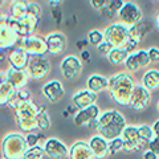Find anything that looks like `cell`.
<instances>
[{"instance_id": "836d02e7", "label": "cell", "mask_w": 159, "mask_h": 159, "mask_svg": "<svg viewBox=\"0 0 159 159\" xmlns=\"http://www.w3.org/2000/svg\"><path fill=\"white\" fill-rule=\"evenodd\" d=\"M152 130H154V133H155V135H157V137H159V119H158V121H157L155 123H154Z\"/></svg>"}, {"instance_id": "e0dca14e", "label": "cell", "mask_w": 159, "mask_h": 159, "mask_svg": "<svg viewBox=\"0 0 159 159\" xmlns=\"http://www.w3.org/2000/svg\"><path fill=\"white\" fill-rule=\"evenodd\" d=\"M28 70H19V69L12 68L8 72V82L11 84L13 88H20L28 81Z\"/></svg>"}, {"instance_id": "ffe728a7", "label": "cell", "mask_w": 159, "mask_h": 159, "mask_svg": "<svg viewBox=\"0 0 159 159\" xmlns=\"http://www.w3.org/2000/svg\"><path fill=\"white\" fill-rule=\"evenodd\" d=\"M107 86V80L102 76H98V74H93L88 78V88L92 93H98L102 92L103 89Z\"/></svg>"}, {"instance_id": "d4e9b609", "label": "cell", "mask_w": 159, "mask_h": 159, "mask_svg": "<svg viewBox=\"0 0 159 159\" xmlns=\"http://www.w3.org/2000/svg\"><path fill=\"white\" fill-rule=\"evenodd\" d=\"M88 39H89V43L93 44V45H101V44L103 43V34L101 32H98V31H92L90 33L88 34Z\"/></svg>"}, {"instance_id": "ba28073f", "label": "cell", "mask_w": 159, "mask_h": 159, "mask_svg": "<svg viewBox=\"0 0 159 159\" xmlns=\"http://www.w3.org/2000/svg\"><path fill=\"white\" fill-rule=\"evenodd\" d=\"M98 107L96 105H92L86 109H84V110H80L76 117H74V123H76L77 126H82V125H89L90 122L96 121V118L98 117Z\"/></svg>"}, {"instance_id": "d6986e66", "label": "cell", "mask_w": 159, "mask_h": 159, "mask_svg": "<svg viewBox=\"0 0 159 159\" xmlns=\"http://www.w3.org/2000/svg\"><path fill=\"white\" fill-rule=\"evenodd\" d=\"M93 151L90 146H88L85 142H77V145L72 148V159H92Z\"/></svg>"}, {"instance_id": "484cf974", "label": "cell", "mask_w": 159, "mask_h": 159, "mask_svg": "<svg viewBox=\"0 0 159 159\" xmlns=\"http://www.w3.org/2000/svg\"><path fill=\"white\" fill-rule=\"evenodd\" d=\"M43 148L41 147H32L24 154L23 159H41L43 158Z\"/></svg>"}, {"instance_id": "e575fe53", "label": "cell", "mask_w": 159, "mask_h": 159, "mask_svg": "<svg viewBox=\"0 0 159 159\" xmlns=\"http://www.w3.org/2000/svg\"><path fill=\"white\" fill-rule=\"evenodd\" d=\"M81 57L85 60V61H89V58H90V54H89V52H82V54H81Z\"/></svg>"}, {"instance_id": "3957f363", "label": "cell", "mask_w": 159, "mask_h": 159, "mask_svg": "<svg viewBox=\"0 0 159 159\" xmlns=\"http://www.w3.org/2000/svg\"><path fill=\"white\" fill-rule=\"evenodd\" d=\"M105 36L106 43L110 44L113 49H122V45L125 48L129 40H130L129 31L123 25H113L107 28Z\"/></svg>"}, {"instance_id": "7a4b0ae2", "label": "cell", "mask_w": 159, "mask_h": 159, "mask_svg": "<svg viewBox=\"0 0 159 159\" xmlns=\"http://www.w3.org/2000/svg\"><path fill=\"white\" fill-rule=\"evenodd\" d=\"M109 88H110V94L117 99V102L123 105L130 103L133 93L135 90L131 78L127 77L126 74H117L116 77L110 78Z\"/></svg>"}, {"instance_id": "277c9868", "label": "cell", "mask_w": 159, "mask_h": 159, "mask_svg": "<svg viewBox=\"0 0 159 159\" xmlns=\"http://www.w3.org/2000/svg\"><path fill=\"white\" fill-rule=\"evenodd\" d=\"M81 69L82 65L76 56H68L61 62V72L64 77L69 81H74L76 78H78L81 74Z\"/></svg>"}, {"instance_id": "ac0fdd59", "label": "cell", "mask_w": 159, "mask_h": 159, "mask_svg": "<svg viewBox=\"0 0 159 159\" xmlns=\"http://www.w3.org/2000/svg\"><path fill=\"white\" fill-rule=\"evenodd\" d=\"M151 29V24L148 21H143V23H139L137 25H134L133 28H130L129 31V34H130V39L133 41H135L137 44L141 41V40L146 36V33Z\"/></svg>"}, {"instance_id": "9a60e30c", "label": "cell", "mask_w": 159, "mask_h": 159, "mask_svg": "<svg viewBox=\"0 0 159 159\" xmlns=\"http://www.w3.org/2000/svg\"><path fill=\"white\" fill-rule=\"evenodd\" d=\"M9 61L13 65L15 69H19V70H24V68L28 65V53L24 51V49L19 48L16 51H13L9 56Z\"/></svg>"}, {"instance_id": "4dcf8cb0", "label": "cell", "mask_w": 159, "mask_h": 159, "mask_svg": "<svg viewBox=\"0 0 159 159\" xmlns=\"http://www.w3.org/2000/svg\"><path fill=\"white\" fill-rule=\"evenodd\" d=\"M148 57H150L151 62H159V49L151 48L150 51H148Z\"/></svg>"}, {"instance_id": "9c48e42d", "label": "cell", "mask_w": 159, "mask_h": 159, "mask_svg": "<svg viewBox=\"0 0 159 159\" xmlns=\"http://www.w3.org/2000/svg\"><path fill=\"white\" fill-rule=\"evenodd\" d=\"M45 151L53 159H64L68 155L66 147L57 139H49L45 143Z\"/></svg>"}, {"instance_id": "44dd1931", "label": "cell", "mask_w": 159, "mask_h": 159, "mask_svg": "<svg viewBox=\"0 0 159 159\" xmlns=\"http://www.w3.org/2000/svg\"><path fill=\"white\" fill-rule=\"evenodd\" d=\"M143 85L146 89L157 90L159 88V72L158 70H148L143 77Z\"/></svg>"}, {"instance_id": "1f68e13d", "label": "cell", "mask_w": 159, "mask_h": 159, "mask_svg": "<svg viewBox=\"0 0 159 159\" xmlns=\"http://www.w3.org/2000/svg\"><path fill=\"white\" fill-rule=\"evenodd\" d=\"M148 147H150V150H151L154 154L159 155V137H155V138H154L152 141L150 142Z\"/></svg>"}, {"instance_id": "2e32d148", "label": "cell", "mask_w": 159, "mask_h": 159, "mask_svg": "<svg viewBox=\"0 0 159 159\" xmlns=\"http://www.w3.org/2000/svg\"><path fill=\"white\" fill-rule=\"evenodd\" d=\"M90 148L97 158H105L109 154V145L101 137H93L90 141Z\"/></svg>"}, {"instance_id": "52a82bcc", "label": "cell", "mask_w": 159, "mask_h": 159, "mask_svg": "<svg viewBox=\"0 0 159 159\" xmlns=\"http://www.w3.org/2000/svg\"><path fill=\"white\" fill-rule=\"evenodd\" d=\"M148 99H150V96H148L147 89L143 88V85H138L133 93L130 105H131V107L135 109L137 111H141L142 109H145L148 105Z\"/></svg>"}, {"instance_id": "d6a6232c", "label": "cell", "mask_w": 159, "mask_h": 159, "mask_svg": "<svg viewBox=\"0 0 159 159\" xmlns=\"http://www.w3.org/2000/svg\"><path fill=\"white\" fill-rule=\"evenodd\" d=\"M143 158L145 159H158V155L154 154L151 150H148V151H146L145 154H143Z\"/></svg>"}, {"instance_id": "7402d4cb", "label": "cell", "mask_w": 159, "mask_h": 159, "mask_svg": "<svg viewBox=\"0 0 159 159\" xmlns=\"http://www.w3.org/2000/svg\"><path fill=\"white\" fill-rule=\"evenodd\" d=\"M129 57V52L126 51V49H113V51L107 54V58L109 61H110L111 64H121L125 61Z\"/></svg>"}, {"instance_id": "5bb4252c", "label": "cell", "mask_w": 159, "mask_h": 159, "mask_svg": "<svg viewBox=\"0 0 159 159\" xmlns=\"http://www.w3.org/2000/svg\"><path fill=\"white\" fill-rule=\"evenodd\" d=\"M94 101H96V94L92 93L90 90H82V92H78L74 94L73 97V102H74V106L77 109H82V107H89L92 106Z\"/></svg>"}, {"instance_id": "cb8c5ba5", "label": "cell", "mask_w": 159, "mask_h": 159, "mask_svg": "<svg viewBox=\"0 0 159 159\" xmlns=\"http://www.w3.org/2000/svg\"><path fill=\"white\" fill-rule=\"evenodd\" d=\"M138 134H139V138H141L142 142H147V141H152V130L148 126H141L138 127Z\"/></svg>"}, {"instance_id": "6da1fadb", "label": "cell", "mask_w": 159, "mask_h": 159, "mask_svg": "<svg viewBox=\"0 0 159 159\" xmlns=\"http://www.w3.org/2000/svg\"><path fill=\"white\" fill-rule=\"evenodd\" d=\"M125 127V119L117 110H107L98 119L97 130L102 137L109 139H117Z\"/></svg>"}, {"instance_id": "30bf717a", "label": "cell", "mask_w": 159, "mask_h": 159, "mask_svg": "<svg viewBox=\"0 0 159 159\" xmlns=\"http://www.w3.org/2000/svg\"><path fill=\"white\" fill-rule=\"evenodd\" d=\"M48 52L52 54H60L65 49V37L62 33H52L47 37Z\"/></svg>"}, {"instance_id": "83f0119b", "label": "cell", "mask_w": 159, "mask_h": 159, "mask_svg": "<svg viewBox=\"0 0 159 159\" xmlns=\"http://www.w3.org/2000/svg\"><path fill=\"white\" fill-rule=\"evenodd\" d=\"M125 148V143H123V139L122 138H117V139H113V142L109 145V152L110 154H116L117 151Z\"/></svg>"}, {"instance_id": "603a6c76", "label": "cell", "mask_w": 159, "mask_h": 159, "mask_svg": "<svg viewBox=\"0 0 159 159\" xmlns=\"http://www.w3.org/2000/svg\"><path fill=\"white\" fill-rule=\"evenodd\" d=\"M126 68L129 69L130 72H135L138 70L139 68H141V65H139V62H138V58H137V54L135 53H131V54H129V57L126 60Z\"/></svg>"}, {"instance_id": "7c38bea8", "label": "cell", "mask_w": 159, "mask_h": 159, "mask_svg": "<svg viewBox=\"0 0 159 159\" xmlns=\"http://www.w3.org/2000/svg\"><path fill=\"white\" fill-rule=\"evenodd\" d=\"M43 93L51 102H57L60 98L64 96V88L61 85V82L58 81H51L47 85H44Z\"/></svg>"}, {"instance_id": "4316f807", "label": "cell", "mask_w": 159, "mask_h": 159, "mask_svg": "<svg viewBox=\"0 0 159 159\" xmlns=\"http://www.w3.org/2000/svg\"><path fill=\"white\" fill-rule=\"evenodd\" d=\"M36 121H37V127H40V129L49 127V117L47 116V113L44 111V109H43V111L37 113Z\"/></svg>"}, {"instance_id": "8fae6325", "label": "cell", "mask_w": 159, "mask_h": 159, "mask_svg": "<svg viewBox=\"0 0 159 159\" xmlns=\"http://www.w3.org/2000/svg\"><path fill=\"white\" fill-rule=\"evenodd\" d=\"M27 53H33V54H43L48 52V45L44 44L43 40L37 37H27L24 39V45L23 48Z\"/></svg>"}, {"instance_id": "d590c367", "label": "cell", "mask_w": 159, "mask_h": 159, "mask_svg": "<svg viewBox=\"0 0 159 159\" xmlns=\"http://www.w3.org/2000/svg\"><path fill=\"white\" fill-rule=\"evenodd\" d=\"M158 110H159V103H158Z\"/></svg>"}, {"instance_id": "f546056e", "label": "cell", "mask_w": 159, "mask_h": 159, "mask_svg": "<svg viewBox=\"0 0 159 159\" xmlns=\"http://www.w3.org/2000/svg\"><path fill=\"white\" fill-rule=\"evenodd\" d=\"M39 142V137L36 135V134H32V133H29L28 135H27V145L29 147H34L36 146V143Z\"/></svg>"}, {"instance_id": "4fadbf2b", "label": "cell", "mask_w": 159, "mask_h": 159, "mask_svg": "<svg viewBox=\"0 0 159 159\" xmlns=\"http://www.w3.org/2000/svg\"><path fill=\"white\" fill-rule=\"evenodd\" d=\"M7 147V150H4L6 152V157L9 158H20L23 155V152L25 154L27 151H24V147H25V143H24V139L21 137H19L16 145H12V141L9 139V137L7 139H4V148Z\"/></svg>"}, {"instance_id": "8992f818", "label": "cell", "mask_w": 159, "mask_h": 159, "mask_svg": "<svg viewBox=\"0 0 159 159\" xmlns=\"http://www.w3.org/2000/svg\"><path fill=\"white\" fill-rule=\"evenodd\" d=\"M49 61L44 57H34L33 60L29 61L28 65V74L32 78H43L44 76H47V73L49 72Z\"/></svg>"}, {"instance_id": "f1b7e54d", "label": "cell", "mask_w": 159, "mask_h": 159, "mask_svg": "<svg viewBox=\"0 0 159 159\" xmlns=\"http://www.w3.org/2000/svg\"><path fill=\"white\" fill-rule=\"evenodd\" d=\"M137 54V58H138V62L141 66H146L150 61V57H148V52H145V51H139L135 53Z\"/></svg>"}, {"instance_id": "5b68a950", "label": "cell", "mask_w": 159, "mask_h": 159, "mask_svg": "<svg viewBox=\"0 0 159 159\" xmlns=\"http://www.w3.org/2000/svg\"><path fill=\"white\" fill-rule=\"evenodd\" d=\"M118 16L127 25H137V23L141 20V11L134 3H125L121 11L118 12Z\"/></svg>"}]
</instances>
